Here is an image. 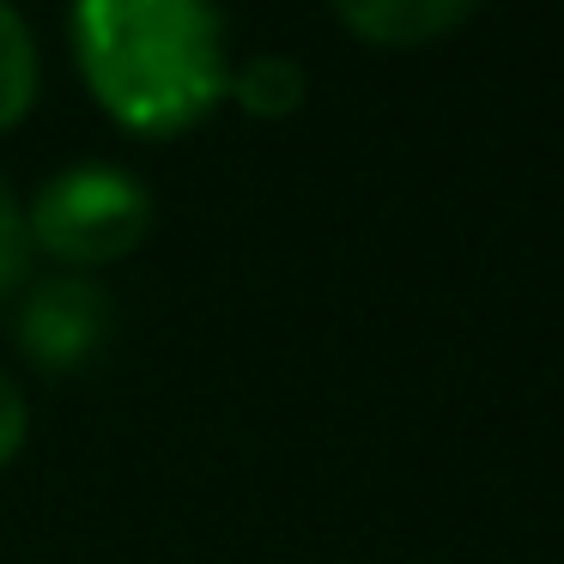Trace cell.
Listing matches in <instances>:
<instances>
[{"mask_svg":"<svg viewBox=\"0 0 564 564\" xmlns=\"http://www.w3.org/2000/svg\"><path fill=\"white\" fill-rule=\"evenodd\" d=\"M74 55L134 134H183L231 86L213 0H74Z\"/></svg>","mask_w":564,"mask_h":564,"instance_id":"1","label":"cell"},{"mask_svg":"<svg viewBox=\"0 0 564 564\" xmlns=\"http://www.w3.org/2000/svg\"><path fill=\"white\" fill-rule=\"evenodd\" d=\"M152 231V195L116 164H74V171L50 176L25 213V237H37L55 261L74 268H104L140 249Z\"/></svg>","mask_w":564,"mask_h":564,"instance_id":"2","label":"cell"},{"mask_svg":"<svg viewBox=\"0 0 564 564\" xmlns=\"http://www.w3.org/2000/svg\"><path fill=\"white\" fill-rule=\"evenodd\" d=\"M110 334V297L91 280H50L25 297L19 316V346L37 358L43 370H74Z\"/></svg>","mask_w":564,"mask_h":564,"instance_id":"3","label":"cell"},{"mask_svg":"<svg viewBox=\"0 0 564 564\" xmlns=\"http://www.w3.org/2000/svg\"><path fill=\"white\" fill-rule=\"evenodd\" d=\"M479 0H334V13L370 43H425L462 25Z\"/></svg>","mask_w":564,"mask_h":564,"instance_id":"4","label":"cell"},{"mask_svg":"<svg viewBox=\"0 0 564 564\" xmlns=\"http://www.w3.org/2000/svg\"><path fill=\"white\" fill-rule=\"evenodd\" d=\"M225 91H231V98L243 104L249 116H268V122H280V116H292L297 104H304V74H297L292 55H261V62H249Z\"/></svg>","mask_w":564,"mask_h":564,"instance_id":"5","label":"cell"},{"mask_svg":"<svg viewBox=\"0 0 564 564\" xmlns=\"http://www.w3.org/2000/svg\"><path fill=\"white\" fill-rule=\"evenodd\" d=\"M31 98H37V50L19 13L0 0V128H13L31 110Z\"/></svg>","mask_w":564,"mask_h":564,"instance_id":"6","label":"cell"},{"mask_svg":"<svg viewBox=\"0 0 564 564\" xmlns=\"http://www.w3.org/2000/svg\"><path fill=\"white\" fill-rule=\"evenodd\" d=\"M25 219H19V207H13V195L0 188V292L19 280V268H25Z\"/></svg>","mask_w":564,"mask_h":564,"instance_id":"7","label":"cell"},{"mask_svg":"<svg viewBox=\"0 0 564 564\" xmlns=\"http://www.w3.org/2000/svg\"><path fill=\"white\" fill-rule=\"evenodd\" d=\"M19 443H25V394L13 377H0V467L19 455Z\"/></svg>","mask_w":564,"mask_h":564,"instance_id":"8","label":"cell"}]
</instances>
